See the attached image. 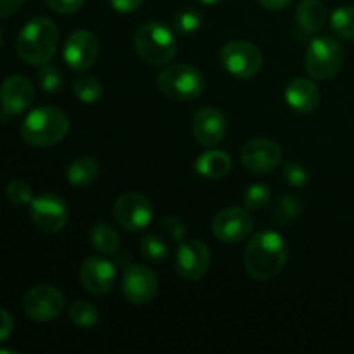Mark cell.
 <instances>
[{
	"label": "cell",
	"instance_id": "cb8c5ba5",
	"mask_svg": "<svg viewBox=\"0 0 354 354\" xmlns=\"http://www.w3.org/2000/svg\"><path fill=\"white\" fill-rule=\"evenodd\" d=\"M330 28L337 37L354 40V6H342L332 12Z\"/></svg>",
	"mask_w": 354,
	"mask_h": 354
},
{
	"label": "cell",
	"instance_id": "8d00e7d4",
	"mask_svg": "<svg viewBox=\"0 0 354 354\" xmlns=\"http://www.w3.org/2000/svg\"><path fill=\"white\" fill-rule=\"evenodd\" d=\"M109 3L113 6V9L116 12L130 14L133 10H137L144 3V0H109Z\"/></svg>",
	"mask_w": 354,
	"mask_h": 354
},
{
	"label": "cell",
	"instance_id": "7a4b0ae2",
	"mask_svg": "<svg viewBox=\"0 0 354 354\" xmlns=\"http://www.w3.org/2000/svg\"><path fill=\"white\" fill-rule=\"evenodd\" d=\"M59 31L48 17H33L28 21L16 38L17 55L31 66H44L50 62L57 48Z\"/></svg>",
	"mask_w": 354,
	"mask_h": 354
},
{
	"label": "cell",
	"instance_id": "6da1fadb",
	"mask_svg": "<svg viewBox=\"0 0 354 354\" xmlns=\"http://www.w3.org/2000/svg\"><path fill=\"white\" fill-rule=\"evenodd\" d=\"M287 263V245L282 235L273 230L256 234L244 251V266L256 280L275 279Z\"/></svg>",
	"mask_w": 354,
	"mask_h": 354
},
{
	"label": "cell",
	"instance_id": "ab89813d",
	"mask_svg": "<svg viewBox=\"0 0 354 354\" xmlns=\"http://www.w3.org/2000/svg\"><path fill=\"white\" fill-rule=\"evenodd\" d=\"M199 3H204V6H214V3H220L223 0H197Z\"/></svg>",
	"mask_w": 354,
	"mask_h": 354
},
{
	"label": "cell",
	"instance_id": "7c38bea8",
	"mask_svg": "<svg viewBox=\"0 0 354 354\" xmlns=\"http://www.w3.org/2000/svg\"><path fill=\"white\" fill-rule=\"evenodd\" d=\"M211 263V252L201 241H182L175 256V268L182 279L196 282L206 275Z\"/></svg>",
	"mask_w": 354,
	"mask_h": 354
},
{
	"label": "cell",
	"instance_id": "b9f144b4",
	"mask_svg": "<svg viewBox=\"0 0 354 354\" xmlns=\"http://www.w3.org/2000/svg\"><path fill=\"white\" fill-rule=\"evenodd\" d=\"M0 45H2V33H0Z\"/></svg>",
	"mask_w": 354,
	"mask_h": 354
},
{
	"label": "cell",
	"instance_id": "30bf717a",
	"mask_svg": "<svg viewBox=\"0 0 354 354\" xmlns=\"http://www.w3.org/2000/svg\"><path fill=\"white\" fill-rule=\"evenodd\" d=\"M114 218L128 232H138L149 227L152 220L151 201L142 194L128 192L114 203Z\"/></svg>",
	"mask_w": 354,
	"mask_h": 354
},
{
	"label": "cell",
	"instance_id": "83f0119b",
	"mask_svg": "<svg viewBox=\"0 0 354 354\" xmlns=\"http://www.w3.org/2000/svg\"><path fill=\"white\" fill-rule=\"evenodd\" d=\"M37 78L38 85H40V88L45 93H57L62 88V83H64V76H62L61 69L48 64V62L40 66V71H38Z\"/></svg>",
	"mask_w": 354,
	"mask_h": 354
},
{
	"label": "cell",
	"instance_id": "2e32d148",
	"mask_svg": "<svg viewBox=\"0 0 354 354\" xmlns=\"http://www.w3.org/2000/svg\"><path fill=\"white\" fill-rule=\"evenodd\" d=\"M35 100V88L23 75L7 76L0 85V106L6 116L24 113Z\"/></svg>",
	"mask_w": 354,
	"mask_h": 354
},
{
	"label": "cell",
	"instance_id": "4316f807",
	"mask_svg": "<svg viewBox=\"0 0 354 354\" xmlns=\"http://www.w3.org/2000/svg\"><path fill=\"white\" fill-rule=\"evenodd\" d=\"M301 213V206L294 197L282 196L277 199L272 207V218L279 225H289L290 221L296 220Z\"/></svg>",
	"mask_w": 354,
	"mask_h": 354
},
{
	"label": "cell",
	"instance_id": "ffe728a7",
	"mask_svg": "<svg viewBox=\"0 0 354 354\" xmlns=\"http://www.w3.org/2000/svg\"><path fill=\"white\" fill-rule=\"evenodd\" d=\"M232 169V159L227 152L216 151V149H211V151L204 152L196 162V171L201 176L209 180H220L223 176H227Z\"/></svg>",
	"mask_w": 354,
	"mask_h": 354
},
{
	"label": "cell",
	"instance_id": "d6986e66",
	"mask_svg": "<svg viewBox=\"0 0 354 354\" xmlns=\"http://www.w3.org/2000/svg\"><path fill=\"white\" fill-rule=\"evenodd\" d=\"M286 100L297 113H311L318 107L320 92L317 83L306 78H296L286 88Z\"/></svg>",
	"mask_w": 354,
	"mask_h": 354
},
{
	"label": "cell",
	"instance_id": "3957f363",
	"mask_svg": "<svg viewBox=\"0 0 354 354\" xmlns=\"http://www.w3.org/2000/svg\"><path fill=\"white\" fill-rule=\"evenodd\" d=\"M69 118L62 109L44 106L31 111L21 123V137L31 147H48L66 137Z\"/></svg>",
	"mask_w": 354,
	"mask_h": 354
},
{
	"label": "cell",
	"instance_id": "74e56055",
	"mask_svg": "<svg viewBox=\"0 0 354 354\" xmlns=\"http://www.w3.org/2000/svg\"><path fill=\"white\" fill-rule=\"evenodd\" d=\"M24 0H0V19L2 17H9L19 10Z\"/></svg>",
	"mask_w": 354,
	"mask_h": 354
},
{
	"label": "cell",
	"instance_id": "836d02e7",
	"mask_svg": "<svg viewBox=\"0 0 354 354\" xmlns=\"http://www.w3.org/2000/svg\"><path fill=\"white\" fill-rule=\"evenodd\" d=\"M161 227L162 230H165V234L168 235L169 239H173V241H183V237H185V225H183V221L180 220V218L176 216H166L165 220L161 221Z\"/></svg>",
	"mask_w": 354,
	"mask_h": 354
},
{
	"label": "cell",
	"instance_id": "ba28073f",
	"mask_svg": "<svg viewBox=\"0 0 354 354\" xmlns=\"http://www.w3.org/2000/svg\"><path fill=\"white\" fill-rule=\"evenodd\" d=\"M64 310V296L61 290L48 283L35 286L24 294L23 311L33 322H52L61 317Z\"/></svg>",
	"mask_w": 354,
	"mask_h": 354
},
{
	"label": "cell",
	"instance_id": "d6a6232c",
	"mask_svg": "<svg viewBox=\"0 0 354 354\" xmlns=\"http://www.w3.org/2000/svg\"><path fill=\"white\" fill-rule=\"evenodd\" d=\"M283 178H286V182L289 183L290 187H294V189H303L308 183V171L306 168H303V166L297 165V162H289V165H286V168H283Z\"/></svg>",
	"mask_w": 354,
	"mask_h": 354
},
{
	"label": "cell",
	"instance_id": "8fae6325",
	"mask_svg": "<svg viewBox=\"0 0 354 354\" xmlns=\"http://www.w3.org/2000/svg\"><path fill=\"white\" fill-rule=\"evenodd\" d=\"M159 289V280L149 266L130 265L127 266L121 280V290L131 304H147L154 299Z\"/></svg>",
	"mask_w": 354,
	"mask_h": 354
},
{
	"label": "cell",
	"instance_id": "277c9868",
	"mask_svg": "<svg viewBox=\"0 0 354 354\" xmlns=\"http://www.w3.org/2000/svg\"><path fill=\"white\" fill-rule=\"evenodd\" d=\"M135 50L147 64L165 66L176 54L175 35L161 21H149L135 33Z\"/></svg>",
	"mask_w": 354,
	"mask_h": 354
},
{
	"label": "cell",
	"instance_id": "9c48e42d",
	"mask_svg": "<svg viewBox=\"0 0 354 354\" xmlns=\"http://www.w3.org/2000/svg\"><path fill=\"white\" fill-rule=\"evenodd\" d=\"M30 214L35 227L47 234H57L68 223V206L54 194H41L30 203Z\"/></svg>",
	"mask_w": 354,
	"mask_h": 354
},
{
	"label": "cell",
	"instance_id": "5b68a950",
	"mask_svg": "<svg viewBox=\"0 0 354 354\" xmlns=\"http://www.w3.org/2000/svg\"><path fill=\"white\" fill-rule=\"evenodd\" d=\"M158 86L166 97L178 102L197 99L204 90V76L189 64H169L159 73Z\"/></svg>",
	"mask_w": 354,
	"mask_h": 354
},
{
	"label": "cell",
	"instance_id": "ac0fdd59",
	"mask_svg": "<svg viewBox=\"0 0 354 354\" xmlns=\"http://www.w3.org/2000/svg\"><path fill=\"white\" fill-rule=\"evenodd\" d=\"M192 135L201 145L214 147L227 135V120L216 107H203L192 118Z\"/></svg>",
	"mask_w": 354,
	"mask_h": 354
},
{
	"label": "cell",
	"instance_id": "f35d334b",
	"mask_svg": "<svg viewBox=\"0 0 354 354\" xmlns=\"http://www.w3.org/2000/svg\"><path fill=\"white\" fill-rule=\"evenodd\" d=\"M290 2H292V0H259V3L268 10H282L286 9Z\"/></svg>",
	"mask_w": 354,
	"mask_h": 354
},
{
	"label": "cell",
	"instance_id": "484cf974",
	"mask_svg": "<svg viewBox=\"0 0 354 354\" xmlns=\"http://www.w3.org/2000/svg\"><path fill=\"white\" fill-rule=\"evenodd\" d=\"M69 318L80 328H92L99 322V310L88 301H76L69 308Z\"/></svg>",
	"mask_w": 354,
	"mask_h": 354
},
{
	"label": "cell",
	"instance_id": "f546056e",
	"mask_svg": "<svg viewBox=\"0 0 354 354\" xmlns=\"http://www.w3.org/2000/svg\"><path fill=\"white\" fill-rule=\"evenodd\" d=\"M140 252L144 256V259H147V261L159 263L162 259H166V256H168V248H166L161 237H158L154 234H147L140 241Z\"/></svg>",
	"mask_w": 354,
	"mask_h": 354
},
{
	"label": "cell",
	"instance_id": "1f68e13d",
	"mask_svg": "<svg viewBox=\"0 0 354 354\" xmlns=\"http://www.w3.org/2000/svg\"><path fill=\"white\" fill-rule=\"evenodd\" d=\"M6 196L9 199V203L21 206V204H30L33 201V192H31V187L28 185L23 180H12V182L7 183L6 187Z\"/></svg>",
	"mask_w": 354,
	"mask_h": 354
},
{
	"label": "cell",
	"instance_id": "4fadbf2b",
	"mask_svg": "<svg viewBox=\"0 0 354 354\" xmlns=\"http://www.w3.org/2000/svg\"><path fill=\"white\" fill-rule=\"evenodd\" d=\"M254 221L248 209L227 207L220 211L213 220V235L225 244H235L251 234Z\"/></svg>",
	"mask_w": 354,
	"mask_h": 354
},
{
	"label": "cell",
	"instance_id": "52a82bcc",
	"mask_svg": "<svg viewBox=\"0 0 354 354\" xmlns=\"http://www.w3.org/2000/svg\"><path fill=\"white\" fill-rule=\"evenodd\" d=\"M220 61L225 71L239 80L252 78L263 66V54L256 45L244 40H234L223 45L220 52Z\"/></svg>",
	"mask_w": 354,
	"mask_h": 354
},
{
	"label": "cell",
	"instance_id": "603a6c76",
	"mask_svg": "<svg viewBox=\"0 0 354 354\" xmlns=\"http://www.w3.org/2000/svg\"><path fill=\"white\" fill-rule=\"evenodd\" d=\"M90 244L104 254H114L121 245V237L111 225L97 223L90 232Z\"/></svg>",
	"mask_w": 354,
	"mask_h": 354
},
{
	"label": "cell",
	"instance_id": "f1b7e54d",
	"mask_svg": "<svg viewBox=\"0 0 354 354\" xmlns=\"http://www.w3.org/2000/svg\"><path fill=\"white\" fill-rule=\"evenodd\" d=\"M272 201V190L265 183H254L244 194V206L249 211H258L268 206Z\"/></svg>",
	"mask_w": 354,
	"mask_h": 354
},
{
	"label": "cell",
	"instance_id": "7402d4cb",
	"mask_svg": "<svg viewBox=\"0 0 354 354\" xmlns=\"http://www.w3.org/2000/svg\"><path fill=\"white\" fill-rule=\"evenodd\" d=\"M99 162L93 158H88V156H83V158L75 159L71 165L66 169V178L71 185L75 187H86L97 180L99 176Z\"/></svg>",
	"mask_w": 354,
	"mask_h": 354
},
{
	"label": "cell",
	"instance_id": "8992f818",
	"mask_svg": "<svg viewBox=\"0 0 354 354\" xmlns=\"http://www.w3.org/2000/svg\"><path fill=\"white\" fill-rule=\"evenodd\" d=\"M344 64L342 45L332 37H317L306 52V71L311 78H334Z\"/></svg>",
	"mask_w": 354,
	"mask_h": 354
},
{
	"label": "cell",
	"instance_id": "4dcf8cb0",
	"mask_svg": "<svg viewBox=\"0 0 354 354\" xmlns=\"http://www.w3.org/2000/svg\"><path fill=\"white\" fill-rule=\"evenodd\" d=\"M201 24H203V16L194 9L182 10V12L175 17V30L178 31L180 35H183V37L196 33L201 28Z\"/></svg>",
	"mask_w": 354,
	"mask_h": 354
},
{
	"label": "cell",
	"instance_id": "9a60e30c",
	"mask_svg": "<svg viewBox=\"0 0 354 354\" xmlns=\"http://www.w3.org/2000/svg\"><path fill=\"white\" fill-rule=\"evenodd\" d=\"M62 55L69 68L75 71H85L92 68L99 57V41L90 31L76 30L66 40Z\"/></svg>",
	"mask_w": 354,
	"mask_h": 354
},
{
	"label": "cell",
	"instance_id": "60d3db41",
	"mask_svg": "<svg viewBox=\"0 0 354 354\" xmlns=\"http://www.w3.org/2000/svg\"><path fill=\"white\" fill-rule=\"evenodd\" d=\"M14 354V351H10V349H0V354Z\"/></svg>",
	"mask_w": 354,
	"mask_h": 354
},
{
	"label": "cell",
	"instance_id": "44dd1931",
	"mask_svg": "<svg viewBox=\"0 0 354 354\" xmlns=\"http://www.w3.org/2000/svg\"><path fill=\"white\" fill-rule=\"evenodd\" d=\"M296 21L306 33H317L327 23V9L320 0H303L297 6Z\"/></svg>",
	"mask_w": 354,
	"mask_h": 354
},
{
	"label": "cell",
	"instance_id": "5bb4252c",
	"mask_svg": "<svg viewBox=\"0 0 354 354\" xmlns=\"http://www.w3.org/2000/svg\"><path fill=\"white\" fill-rule=\"evenodd\" d=\"M241 161L248 171L263 175L275 169L282 161V151L279 144L268 138H254L248 142L241 151Z\"/></svg>",
	"mask_w": 354,
	"mask_h": 354
},
{
	"label": "cell",
	"instance_id": "e575fe53",
	"mask_svg": "<svg viewBox=\"0 0 354 354\" xmlns=\"http://www.w3.org/2000/svg\"><path fill=\"white\" fill-rule=\"evenodd\" d=\"M45 3H47L48 9H52L54 12L73 14L76 12V10L82 9L85 0H45Z\"/></svg>",
	"mask_w": 354,
	"mask_h": 354
},
{
	"label": "cell",
	"instance_id": "e0dca14e",
	"mask_svg": "<svg viewBox=\"0 0 354 354\" xmlns=\"http://www.w3.org/2000/svg\"><path fill=\"white\" fill-rule=\"evenodd\" d=\"M80 280L85 290L93 296H104L116 282V268L109 259L102 256H90L80 268Z\"/></svg>",
	"mask_w": 354,
	"mask_h": 354
},
{
	"label": "cell",
	"instance_id": "d590c367",
	"mask_svg": "<svg viewBox=\"0 0 354 354\" xmlns=\"http://www.w3.org/2000/svg\"><path fill=\"white\" fill-rule=\"evenodd\" d=\"M12 328H14L12 317H10L9 311L0 308V342L9 339V335L12 334Z\"/></svg>",
	"mask_w": 354,
	"mask_h": 354
},
{
	"label": "cell",
	"instance_id": "d4e9b609",
	"mask_svg": "<svg viewBox=\"0 0 354 354\" xmlns=\"http://www.w3.org/2000/svg\"><path fill=\"white\" fill-rule=\"evenodd\" d=\"M73 92H75L76 99L82 100L85 104H93L102 97V85L95 76H80L73 83Z\"/></svg>",
	"mask_w": 354,
	"mask_h": 354
}]
</instances>
